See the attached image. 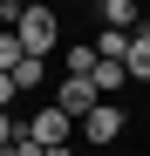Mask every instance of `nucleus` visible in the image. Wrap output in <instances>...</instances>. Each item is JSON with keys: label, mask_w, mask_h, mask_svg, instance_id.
<instances>
[{"label": "nucleus", "mask_w": 150, "mask_h": 156, "mask_svg": "<svg viewBox=\"0 0 150 156\" xmlns=\"http://www.w3.org/2000/svg\"><path fill=\"white\" fill-rule=\"evenodd\" d=\"M14 34H21V48H28L34 61H48V55H55V41H62V20H55V7H21Z\"/></svg>", "instance_id": "nucleus-1"}, {"label": "nucleus", "mask_w": 150, "mask_h": 156, "mask_svg": "<svg viewBox=\"0 0 150 156\" xmlns=\"http://www.w3.org/2000/svg\"><path fill=\"white\" fill-rule=\"evenodd\" d=\"M21 129H28L41 149H55V143H68V136H75V115H68V109H55V102H41L34 122H21Z\"/></svg>", "instance_id": "nucleus-2"}, {"label": "nucleus", "mask_w": 150, "mask_h": 156, "mask_svg": "<svg viewBox=\"0 0 150 156\" xmlns=\"http://www.w3.org/2000/svg\"><path fill=\"white\" fill-rule=\"evenodd\" d=\"M96 102H103V88H96V75H68V82L55 88V109H68L75 122H82V115L96 109Z\"/></svg>", "instance_id": "nucleus-3"}, {"label": "nucleus", "mask_w": 150, "mask_h": 156, "mask_svg": "<svg viewBox=\"0 0 150 156\" xmlns=\"http://www.w3.org/2000/svg\"><path fill=\"white\" fill-rule=\"evenodd\" d=\"M75 129H82V136H89V143H116V136H123V129H130V115H123V109H116V102H96V109H89L82 122H75Z\"/></svg>", "instance_id": "nucleus-4"}, {"label": "nucleus", "mask_w": 150, "mask_h": 156, "mask_svg": "<svg viewBox=\"0 0 150 156\" xmlns=\"http://www.w3.org/2000/svg\"><path fill=\"white\" fill-rule=\"evenodd\" d=\"M96 14H103V27H116V34H137V27H143V14H137V0H103Z\"/></svg>", "instance_id": "nucleus-5"}, {"label": "nucleus", "mask_w": 150, "mask_h": 156, "mask_svg": "<svg viewBox=\"0 0 150 156\" xmlns=\"http://www.w3.org/2000/svg\"><path fill=\"white\" fill-rule=\"evenodd\" d=\"M123 75H130V82H150V27H137V34H130V55H123Z\"/></svg>", "instance_id": "nucleus-6"}, {"label": "nucleus", "mask_w": 150, "mask_h": 156, "mask_svg": "<svg viewBox=\"0 0 150 156\" xmlns=\"http://www.w3.org/2000/svg\"><path fill=\"white\" fill-rule=\"evenodd\" d=\"M123 55H130V34H116V27L96 34V61H123Z\"/></svg>", "instance_id": "nucleus-7"}, {"label": "nucleus", "mask_w": 150, "mask_h": 156, "mask_svg": "<svg viewBox=\"0 0 150 156\" xmlns=\"http://www.w3.org/2000/svg\"><path fill=\"white\" fill-rule=\"evenodd\" d=\"M21 61H28V48H21V34H0V75H14Z\"/></svg>", "instance_id": "nucleus-8"}, {"label": "nucleus", "mask_w": 150, "mask_h": 156, "mask_svg": "<svg viewBox=\"0 0 150 156\" xmlns=\"http://www.w3.org/2000/svg\"><path fill=\"white\" fill-rule=\"evenodd\" d=\"M68 75H96V41H75L68 48Z\"/></svg>", "instance_id": "nucleus-9"}, {"label": "nucleus", "mask_w": 150, "mask_h": 156, "mask_svg": "<svg viewBox=\"0 0 150 156\" xmlns=\"http://www.w3.org/2000/svg\"><path fill=\"white\" fill-rule=\"evenodd\" d=\"M14 88H34V95L48 88V82H41V61H34V55H28V61H21V68H14Z\"/></svg>", "instance_id": "nucleus-10"}, {"label": "nucleus", "mask_w": 150, "mask_h": 156, "mask_svg": "<svg viewBox=\"0 0 150 156\" xmlns=\"http://www.w3.org/2000/svg\"><path fill=\"white\" fill-rule=\"evenodd\" d=\"M130 75H123V61H96V88H123Z\"/></svg>", "instance_id": "nucleus-11"}, {"label": "nucleus", "mask_w": 150, "mask_h": 156, "mask_svg": "<svg viewBox=\"0 0 150 156\" xmlns=\"http://www.w3.org/2000/svg\"><path fill=\"white\" fill-rule=\"evenodd\" d=\"M14 143H21V122H14V115H7V109H0V156H7V149H14Z\"/></svg>", "instance_id": "nucleus-12"}, {"label": "nucleus", "mask_w": 150, "mask_h": 156, "mask_svg": "<svg viewBox=\"0 0 150 156\" xmlns=\"http://www.w3.org/2000/svg\"><path fill=\"white\" fill-rule=\"evenodd\" d=\"M7 156H41V143H34V136H28V129H21V143H14V149H7Z\"/></svg>", "instance_id": "nucleus-13"}, {"label": "nucleus", "mask_w": 150, "mask_h": 156, "mask_svg": "<svg viewBox=\"0 0 150 156\" xmlns=\"http://www.w3.org/2000/svg\"><path fill=\"white\" fill-rule=\"evenodd\" d=\"M14 95H21V88H14V75H0V109H14Z\"/></svg>", "instance_id": "nucleus-14"}, {"label": "nucleus", "mask_w": 150, "mask_h": 156, "mask_svg": "<svg viewBox=\"0 0 150 156\" xmlns=\"http://www.w3.org/2000/svg\"><path fill=\"white\" fill-rule=\"evenodd\" d=\"M41 156H75V149H68V143H55V149H41Z\"/></svg>", "instance_id": "nucleus-15"}, {"label": "nucleus", "mask_w": 150, "mask_h": 156, "mask_svg": "<svg viewBox=\"0 0 150 156\" xmlns=\"http://www.w3.org/2000/svg\"><path fill=\"white\" fill-rule=\"evenodd\" d=\"M21 7H48V0H21Z\"/></svg>", "instance_id": "nucleus-16"}, {"label": "nucleus", "mask_w": 150, "mask_h": 156, "mask_svg": "<svg viewBox=\"0 0 150 156\" xmlns=\"http://www.w3.org/2000/svg\"><path fill=\"white\" fill-rule=\"evenodd\" d=\"M89 7H103V0H89Z\"/></svg>", "instance_id": "nucleus-17"}]
</instances>
